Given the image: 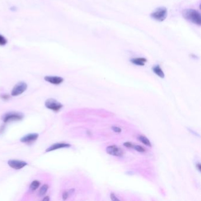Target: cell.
<instances>
[{
  "instance_id": "6da1fadb",
  "label": "cell",
  "mask_w": 201,
  "mask_h": 201,
  "mask_svg": "<svg viewBox=\"0 0 201 201\" xmlns=\"http://www.w3.org/2000/svg\"><path fill=\"white\" fill-rule=\"evenodd\" d=\"M182 15L185 19L190 22L196 25H201V14L197 10L193 9H186L183 11Z\"/></svg>"
},
{
  "instance_id": "7a4b0ae2",
  "label": "cell",
  "mask_w": 201,
  "mask_h": 201,
  "mask_svg": "<svg viewBox=\"0 0 201 201\" xmlns=\"http://www.w3.org/2000/svg\"><path fill=\"white\" fill-rule=\"evenodd\" d=\"M167 14V9L165 7L162 6L156 9L151 14V17L152 19L158 21H163L166 18Z\"/></svg>"
},
{
  "instance_id": "3957f363",
  "label": "cell",
  "mask_w": 201,
  "mask_h": 201,
  "mask_svg": "<svg viewBox=\"0 0 201 201\" xmlns=\"http://www.w3.org/2000/svg\"><path fill=\"white\" fill-rule=\"evenodd\" d=\"M24 118V115L21 113L11 112L6 113L2 116V119L4 123H8L14 121L21 120Z\"/></svg>"
},
{
  "instance_id": "277c9868",
  "label": "cell",
  "mask_w": 201,
  "mask_h": 201,
  "mask_svg": "<svg viewBox=\"0 0 201 201\" xmlns=\"http://www.w3.org/2000/svg\"><path fill=\"white\" fill-rule=\"evenodd\" d=\"M45 106L55 112H59L63 107V105L54 99H49L45 102Z\"/></svg>"
},
{
  "instance_id": "5b68a950",
  "label": "cell",
  "mask_w": 201,
  "mask_h": 201,
  "mask_svg": "<svg viewBox=\"0 0 201 201\" xmlns=\"http://www.w3.org/2000/svg\"><path fill=\"white\" fill-rule=\"evenodd\" d=\"M27 88V83L24 82H19L13 88L11 94L12 96H18L23 94Z\"/></svg>"
},
{
  "instance_id": "8992f818",
  "label": "cell",
  "mask_w": 201,
  "mask_h": 201,
  "mask_svg": "<svg viewBox=\"0 0 201 201\" xmlns=\"http://www.w3.org/2000/svg\"><path fill=\"white\" fill-rule=\"evenodd\" d=\"M106 152L108 154L110 155L118 157H122L124 153L123 151L121 148L115 145H112L107 147Z\"/></svg>"
},
{
  "instance_id": "52a82bcc",
  "label": "cell",
  "mask_w": 201,
  "mask_h": 201,
  "mask_svg": "<svg viewBox=\"0 0 201 201\" xmlns=\"http://www.w3.org/2000/svg\"><path fill=\"white\" fill-rule=\"evenodd\" d=\"M8 164L11 168L16 170L21 169L27 165L26 162L19 160H10Z\"/></svg>"
},
{
  "instance_id": "ba28073f",
  "label": "cell",
  "mask_w": 201,
  "mask_h": 201,
  "mask_svg": "<svg viewBox=\"0 0 201 201\" xmlns=\"http://www.w3.org/2000/svg\"><path fill=\"white\" fill-rule=\"evenodd\" d=\"M44 80L46 82H49L51 84L58 85L64 82V79L62 77L54 76V75H46L44 77Z\"/></svg>"
},
{
  "instance_id": "9c48e42d",
  "label": "cell",
  "mask_w": 201,
  "mask_h": 201,
  "mask_svg": "<svg viewBox=\"0 0 201 201\" xmlns=\"http://www.w3.org/2000/svg\"><path fill=\"white\" fill-rule=\"evenodd\" d=\"M38 138V134L37 133H30L26 135L20 139V141L22 143H31L32 142L36 141Z\"/></svg>"
},
{
  "instance_id": "30bf717a",
  "label": "cell",
  "mask_w": 201,
  "mask_h": 201,
  "mask_svg": "<svg viewBox=\"0 0 201 201\" xmlns=\"http://www.w3.org/2000/svg\"><path fill=\"white\" fill-rule=\"evenodd\" d=\"M71 146V145L69 143H54L46 149L47 152H50L51 151H56L57 149H63V148H68Z\"/></svg>"
},
{
  "instance_id": "8fae6325",
  "label": "cell",
  "mask_w": 201,
  "mask_h": 201,
  "mask_svg": "<svg viewBox=\"0 0 201 201\" xmlns=\"http://www.w3.org/2000/svg\"><path fill=\"white\" fill-rule=\"evenodd\" d=\"M130 62L135 65L143 66H145V63L147 62V60L145 58H142V57L141 58H133L130 60Z\"/></svg>"
},
{
  "instance_id": "7c38bea8",
  "label": "cell",
  "mask_w": 201,
  "mask_h": 201,
  "mask_svg": "<svg viewBox=\"0 0 201 201\" xmlns=\"http://www.w3.org/2000/svg\"><path fill=\"white\" fill-rule=\"evenodd\" d=\"M152 70L159 77H160L162 79H164V77H165L164 72L159 65H156V66H153V68H152Z\"/></svg>"
},
{
  "instance_id": "4fadbf2b",
  "label": "cell",
  "mask_w": 201,
  "mask_h": 201,
  "mask_svg": "<svg viewBox=\"0 0 201 201\" xmlns=\"http://www.w3.org/2000/svg\"><path fill=\"white\" fill-rule=\"evenodd\" d=\"M138 139L139 141H140L143 144L146 145L148 146H152V144H151V142L149 141V140L145 136L143 135H139L138 137Z\"/></svg>"
},
{
  "instance_id": "5bb4252c",
  "label": "cell",
  "mask_w": 201,
  "mask_h": 201,
  "mask_svg": "<svg viewBox=\"0 0 201 201\" xmlns=\"http://www.w3.org/2000/svg\"><path fill=\"white\" fill-rule=\"evenodd\" d=\"M40 185V183L39 181H38L37 180H35L34 181L32 182V183L30 184V189L32 190V191H34L36 190H37L39 186Z\"/></svg>"
},
{
  "instance_id": "9a60e30c",
  "label": "cell",
  "mask_w": 201,
  "mask_h": 201,
  "mask_svg": "<svg viewBox=\"0 0 201 201\" xmlns=\"http://www.w3.org/2000/svg\"><path fill=\"white\" fill-rule=\"evenodd\" d=\"M48 189H49V186L47 185H44L43 186H42L41 187V188L40 189V190H39V192H38L39 195L40 196H44L47 193V191Z\"/></svg>"
},
{
  "instance_id": "2e32d148",
  "label": "cell",
  "mask_w": 201,
  "mask_h": 201,
  "mask_svg": "<svg viewBox=\"0 0 201 201\" xmlns=\"http://www.w3.org/2000/svg\"><path fill=\"white\" fill-rule=\"evenodd\" d=\"M75 192V189H70L69 190H67V191H65L64 192L63 194V199L64 201L66 200L68 197L69 196V195L70 194H71L72 193H73Z\"/></svg>"
},
{
  "instance_id": "e0dca14e",
  "label": "cell",
  "mask_w": 201,
  "mask_h": 201,
  "mask_svg": "<svg viewBox=\"0 0 201 201\" xmlns=\"http://www.w3.org/2000/svg\"><path fill=\"white\" fill-rule=\"evenodd\" d=\"M7 43H8V40L6 38L0 34V45L1 46L6 45L7 44Z\"/></svg>"
},
{
  "instance_id": "ac0fdd59",
  "label": "cell",
  "mask_w": 201,
  "mask_h": 201,
  "mask_svg": "<svg viewBox=\"0 0 201 201\" xmlns=\"http://www.w3.org/2000/svg\"><path fill=\"white\" fill-rule=\"evenodd\" d=\"M133 148L138 151L139 152H145V149H144L142 146H140V145H134L133 146Z\"/></svg>"
},
{
  "instance_id": "d6986e66",
  "label": "cell",
  "mask_w": 201,
  "mask_h": 201,
  "mask_svg": "<svg viewBox=\"0 0 201 201\" xmlns=\"http://www.w3.org/2000/svg\"><path fill=\"white\" fill-rule=\"evenodd\" d=\"M112 129L113 130L114 132H116V133H120V132H122V129L118 126H112Z\"/></svg>"
},
{
  "instance_id": "ffe728a7",
  "label": "cell",
  "mask_w": 201,
  "mask_h": 201,
  "mask_svg": "<svg viewBox=\"0 0 201 201\" xmlns=\"http://www.w3.org/2000/svg\"><path fill=\"white\" fill-rule=\"evenodd\" d=\"M123 145H124L125 146H126V147L128 148H133V146H134V145L132 143L129 142L124 143Z\"/></svg>"
},
{
  "instance_id": "44dd1931",
  "label": "cell",
  "mask_w": 201,
  "mask_h": 201,
  "mask_svg": "<svg viewBox=\"0 0 201 201\" xmlns=\"http://www.w3.org/2000/svg\"><path fill=\"white\" fill-rule=\"evenodd\" d=\"M1 98L4 101H7L10 98V97L8 94H4L1 96Z\"/></svg>"
},
{
  "instance_id": "7402d4cb",
  "label": "cell",
  "mask_w": 201,
  "mask_h": 201,
  "mask_svg": "<svg viewBox=\"0 0 201 201\" xmlns=\"http://www.w3.org/2000/svg\"><path fill=\"white\" fill-rule=\"evenodd\" d=\"M110 199L113 201H119L120 200L115 196V195L113 194V193H112L110 194Z\"/></svg>"
},
{
  "instance_id": "603a6c76",
  "label": "cell",
  "mask_w": 201,
  "mask_h": 201,
  "mask_svg": "<svg viewBox=\"0 0 201 201\" xmlns=\"http://www.w3.org/2000/svg\"><path fill=\"white\" fill-rule=\"evenodd\" d=\"M5 130V125H2V126L0 127V133L1 134L2 133H3L4 131Z\"/></svg>"
},
{
  "instance_id": "cb8c5ba5",
  "label": "cell",
  "mask_w": 201,
  "mask_h": 201,
  "mask_svg": "<svg viewBox=\"0 0 201 201\" xmlns=\"http://www.w3.org/2000/svg\"><path fill=\"white\" fill-rule=\"evenodd\" d=\"M196 169L198 170V171L200 172L201 170V164H199V163H197L196 165Z\"/></svg>"
},
{
  "instance_id": "d4e9b609",
  "label": "cell",
  "mask_w": 201,
  "mask_h": 201,
  "mask_svg": "<svg viewBox=\"0 0 201 201\" xmlns=\"http://www.w3.org/2000/svg\"><path fill=\"white\" fill-rule=\"evenodd\" d=\"M10 10H11V11H16V10H17V8H16L15 6H11V7L10 8Z\"/></svg>"
},
{
  "instance_id": "484cf974",
  "label": "cell",
  "mask_w": 201,
  "mask_h": 201,
  "mask_svg": "<svg viewBox=\"0 0 201 201\" xmlns=\"http://www.w3.org/2000/svg\"><path fill=\"white\" fill-rule=\"evenodd\" d=\"M43 200H44V201H49L50 199H49V198L48 196H46L45 198H44V199H43Z\"/></svg>"
}]
</instances>
